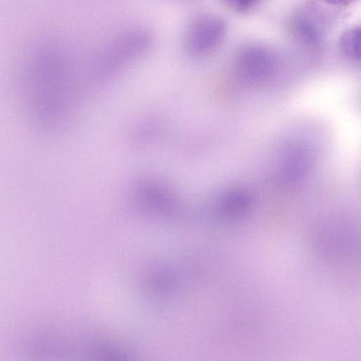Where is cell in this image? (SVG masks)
<instances>
[{
  "instance_id": "5b68a950",
  "label": "cell",
  "mask_w": 361,
  "mask_h": 361,
  "mask_svg": "<svg viewBox=\"0 0 361 361\" xmlns=\"http://www.w3.org/2000/svg\"><path fill=\"white\" fill-rule=\"evenodd\" d=\"M252 204L250 195L243 190L234 189L227 192L222 197L221 206L228 215L236 216L246 212Z\"/></svg>"
},
{
  "instance_id": "6da1fadb",
  "label": "cell",
  "mask_w": 361,
  "mask_h": 361,
  "mask_svg": "<svg viewBox=\"0 0 361 361\" xmlns=\"http://www.w3.org/2000/svg\"><path fill=\"white\" fill-rule=\"evenodd\" d=\"M66 53L54 44L37 48L25 60L20 77L23 109L44 131L61 123L70 102V66Z\"/></svg>"
},
{
  "instance_id": "52a82bcc",
  "label": "cell",
  "mask_w": 361,
  "mask_h": 361,
  "mask_svg": "<svg viewBox=\"0 0 361 361\" xmlns=\"http://www.w3.org/2000/svg\"><path fill=\"white\" fill-rule=\"evenodd\" d=\"M228 8L236 12L250 10L259 0H221Z\"/></svg>"
},
{
  "instance_id": "3957f363",
  "label": "cell",
  "mask_w": 361,
  "mask_h": 361,
  "mask_svg": "<svg viewBox=\"0 0 361 361\" xmlns=\"http://www.w3.org/2000/svg\"><path fill=\"white\" fill-rule=\"evenodd\" d=\"M239 66L246 79L259 82L269 76L273 70V61L266 52L250 50L240 59Z\"/></svg>"
},
{
  "instance_id": "7a4b0ae2",
  "label": "cell",
  "mask_w": 361,
  "mask_h": 361,
  "mask_svg": "<svg viewBox=\"0 0 361 361\" xmlns=\"http://www.w3.org/2000/svg\"><path fill=\"white\" fill-rule=\"evenodd\" d=\"M222 20L210 13H199L185 25L182 35L184 50L194 57H203L213 53L225 35Z\"/></svg>"
},
{
  "instance_id": "277c9868",
  "label": "cell",
  "mask_w": 361,
  "mask_h": 361,
  "mask_svg": "<svg viewBox=\"0 0 361 361\" xmlns=\"http://www.w3.org/2000/svg\"><path fill=\"white\" fill-rule=\"evenodd\" d=\"M285 155L283 164L284 176L293 181L302 178L311 164L309 151L302 146L294 145L288 149Z\"/></svg>"
},
{
  "instance_id": "8992f818",
  "label": "cell",
  "mask_w": 361,
  "mask_h": 361,
  "mask_svg": "<svg viewBox=\"0 0 361 361\" xmlns=\"http://www.w3.org/2000/svg\"><path fill=\"white\" fill-rule=\"evenodd\" d=\"M340 49L343 55L353 60L360 58V29L352 27L346 30L340 39Z\"/></svg>"
},
{
  "instance_id": "ba28073f",
  "label": "cell",
  "mask_w": 361,
  "mask_h": 361,
  "mask_svg": "<svg viewBox=\"0 0 361 361\" xmlns=\"http://www.w3.org/2000/svg\"><path fill=\"white\" fill-rule=\"evenodd\" d=\"M326 3L334 6H344L350 4L355 0H324Z\"/></svg>"
}]
</instances>
